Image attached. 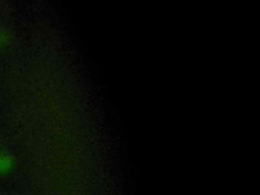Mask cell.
<instances>
[{
    "label": "cell",
    "instance_id": "6da1fadb",
    "mask_svg": "<svg viewBox=\"0 0 260 195\" xmlns=\"http://www.w3.org/2000/svg\"><path fill=\"white\" fill-rule=\"evenodd\" d=\"M14 165V158L7 152H0V174L8 173Z\"/></svg>",
    "mask_w": 260,
    "mask_h": 195
},
{
    "label": "cell",
    "instance_id": "7a4b0ae2",
    "mask_svg": "<svg viewBox=\"0 0 260 195\" xmlns=\"http://www.w3.org/2000/svg\"><path fill=\"white\" fill-rule=\"evenodd\" d=\"M11 41L10 31L4 27H0V51L5 50Z\"/></svg>",
    "mask_w": 260,
    "mask_h": 195
}]
</instances>
